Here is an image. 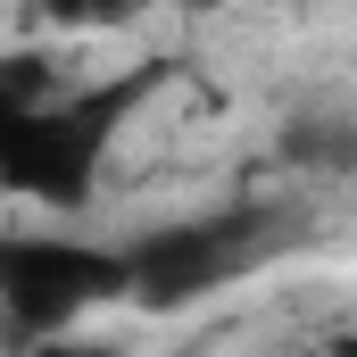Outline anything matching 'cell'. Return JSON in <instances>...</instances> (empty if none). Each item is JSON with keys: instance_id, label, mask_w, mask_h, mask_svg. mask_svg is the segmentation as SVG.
Instances as JSON below:
<instances>
[{"instance_id": "3957f363", "label": "cell", "mask_w": 357, "mask_h": 357, "mask_svg": "<svg viewBox=\"0 0 357 357\" xmlns=\"http://www.w3.org/2000/svg\"><path fill=\"white\" fill-rule=\"evenodd\" d=\"M266 241V216H208V225H167L150 241L125 250L133 266V299L150 307H183L199 291H216L225 274H241V258Z\"/></svg>"}, {"instance_id": "277c9868", "label": "cell", "mask_w": 357, "mask_h": 357, "mask_svg": "<svg viewBox=\"0 0 357 357\" xmlns=\"http://www.w3.org/2000/svg\"><path fill=\"white\" fill-rule=\"evenodd\" d=\"M33 357H108V349H91V341H67V333H50V341H33Z\"/></svg>"}, {"instance_id": "6da1fadb", "label": "cell", "mask_w": 357, "mask_h": 357, "mask_svg": "<svg viewBox=\"0 0 357 357\" xmlns=\"http://www.w3.org/2000/svg\"><path fill=\"white\" fill-rule=\"evenodd\" d=\"M133 100H142V84H100V91H75V100H50V108H8V125H0V183L75 208L91 191V175H100V150H108L116 116Z\"/></svg>"}, {"instance_id": "8992f818", "label": "cell", "mask_w": 357, "mask_h": 357, "mask_svg": "<svg viewBox=\"0 0 357 357\" xmlns=\"http://www.w3.org/2000/svg\"><path fill=\"white\" fill-rule=\"evenodd\" d=\"M324 357H357V333H333V349Z\"/></svg>"}, {"instance_id": "52a82bcc", "label": "cell", "mask_w": 357, "mask_h": 357, "mask_svg": "<svg viewBox=\"0 0 357 357\" xmlns=\"http://www.w3.org/2000/svg\"><path fill=\"white\" fill-rule=\"evenodd\" d=\"M191 8H216V0H191Z\"/></svg>"}, {"instance_id": "7a4b0ae2", "label": "cell", "mask_w": 357, "mask_h": 357, "mask_svg": "<svg viewBox=\"0 0 357 357\" xmlns=\"http://www.w3.org/2000/svg\"><path fill=\"white\" fill-rule=\"evenodd\" d=\"M116 291H133V266L108 250H84V241H8V258H0V299H8L17 341L67 333L91 299H116Z\"/></svg>"}, {"instance_id": "5b68a950", "label": "cell", "mask_w": 357, "mask_h": 357, "mask_svg": "<svg viewBox=\"0 0 357 357\" xmlns=\"http://www.w3.org/2000/svg\"><path fill=\"white\" fill-rule=\"evenodd\" d=\"M75 8H91V17H116V8H133V0H75Z\"/></svg>"}]
</instances>
